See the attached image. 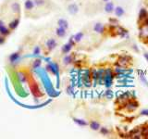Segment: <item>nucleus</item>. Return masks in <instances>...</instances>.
<instances>
[{
    "instance_id": "obj_18",
    "label": "nucleus",
    "mask_w": 148,
    "mask_h": 139,
    "mask_svg": "<svg viewBox=\"0 0 148 139\" xmlns=\"http://www.w3.org/2000/svg\"><path fill=\"white\" fill-rule=\"evenodd\" d=\"M94 30L96 32H98V34H101V32H103V31H104V26H103V24H101V23H96L94 27Z\"/></svg>"
},
{
    "instance_id": "obj_21",
    "label": "nucleus",
    "mask_w": 148,
    "mask_h": 139,
    "mask_svg": "<svg viewBox=\"0 0 148 139\" xmlns=\"http://www.w3.org/2000/svg\"><path fill=\"white\" fill-rule=\"evenodd\" d=\"M115 13H116V16L120 17L124 14V9L121 7H117L115 9Z\"/></svg>"
},
{
    "instance_id": "obj_20",
    "label": "nucleus",
    "mask_w": 148,
    "mask_h": 139,
    "mask_svg": "<svg viewBox=\"0 0 148 139\" xmlns=\"http://www.w3.org/2000/svg\"><path fill=\"white\" fill-rule=\"evenodd\" d=\"M90 127H91V129L96 131V130H98L100 128V124H99V122H95V120H92V122H90Z\"/></svg>"
},
{
    "instance_id": "obj_10",
    "label": "nucleus",
    "mask_w": 148,
    "mask_h": 139,
    "mask_svg": "<svg viewBox=\"0 0 148 139\" xmlns=\"http://www.w3.org/2000/svg\"><path fill=\"white\" fill-rule=\"evenodd\" d=\"M18 23H20V19H17V18H15L14 20H12L10 22L8 23V27H9V29L11 30V32H13L14 30L16 29V28L18 27Z\"/></svg>"
},
{
    "instance_id": "obj_6",
    "label": "nucleus",
    "mask_w": 148,
    "mask_h": 139,
    "mask_svg": "<svg viewBox=\"0 0 148 139\" xmlns=\"http://www.w3.org/2000/svg\"><path fill=\"white\" fill-rule=\"evenodd\" d=\"M104 82L106 83V87H109L112 83V80H113V74L111 72L110 70H106V71L104 72Z\"/></svg>"
},
{
    "instance_id": "obj_3",
    "label": "nucleus",
    "mask_w": 148,
    "mask_h": 139,
    "mask_svg": "<svg viewBox=\"0 0 148 139\" xmlns=\"http://www.w3.org/2000/svg\"><path fill=\"white\" fill-rule=\"evenodd\" d=\"M10 34H11V30L9 29L8 25L6 24V22L2 19H0V35L8 37Z\"/></svg>"
},
{
    "instance_id": "obj_30",
    "label": "nucleus",
    "mask_w": 148,
    "mask_h": 139,
    "mask_svg": "<svg viewBox=\"0 0 148 139\" xmlns=\"http://www.w3.org/2000/svg\"><path fill=\"white\" fill-rule=\"evenodd\" d=\"M104 1H108V0H104Z\"/></svg>"
},
{
    "instance_id": "obj_22",
    "label": "nucleus",
    "mask_w": 148,
    "mask_h": 139,
    "mask_svg": "<svg viewBox=\"0 0 148 139\" xmlns=\"http://www.w3.org/2000/svg\"><path fill=\"white\" fill-rule=\"evenodd\" d=\"M41 51H42V47H41V45H35L34 47V50H32V54L34 55H39L41 53Z\"/></svg>"
},
{
    "instance_id": "obj_28",
    "label": "nucleus",
    "mask_w": 148,
    "mask_h": 139,
    "mask_svg": "<svg viewBox=\"0 0 148 139\" xmlns=\"http://www.w3.org/2000/svg\"><path fill=\"white\" fill-rule=\"evenodd\" d=\"M143 26H147L148 27V16H147V18L145 19V20L143 21Z\"/></svg>"
},
{
    "instance_id": "obj_27",
    "label": "nucleus",
    "mask_w": 148,
    "mask_h": 139,
    "mask_svg": "<svg viewBox=\"0 0 148 139\" xmlns=\"http://www.w3.org/2000/svg\"><path fill=\"white\" fill-rule=\"evenodd\" d=\"M141 115H145V116H148V109L143 110L142 112H141Z\"/></svg>"
},
{
    "instance_id": "obj_16",
    "label": "nucleus",
    "mask_w": 148,
    "mask_h": 139,
    "mask_svg": "<svg viewBox=\"0 0 148 139\" xmlns=\"http://www.w3.org/2000/svg\"><path fill=\"white\" fill-rule=\"evenodd\" d=\"M34 1L35 3L36 8H43L46 5V0H34Z\"/></svg>"
},
{
    "instance_id": "obj_24",
    "label": "nucleus",
    "mask_w": 148,
    "mask_h": 139,
    "mask_svg": "<svg viewBox=\"0 0 148 139\" xmlns=\"http://www.w3.org/2000/svg\"><path fill=\"white\" fill-rule=\"evenodd\" d=\"M100 132H101V133H103V134H108V130L106 129V128H101V130H100Z\"/></svg>"
},
{
    "instance_id": "obj_1",
    "label": "nucleus",
    "mask_w": 148,
    "mask_h": 139,
    "mask_svg": "<svg viewBox=\"0 0 148 139\" xmlns=\"http://www.w3.org/2000/svg\"><path fill=\"white\" fill-rule=\"evenodd\" d=\"M35 3L34 0H25L24 2V10L27 16L32 15L34 11L35 10Z\"/></svg>"
},
{
    "instance_id": "obj_13",
    "label": "nucleus",
    "mask_w": 148,
    "mask_h": 139,
    "mask_svg": "<svg viewBox=\"0 0 148 139\" xmlns=\"http://www.w3.org/2000/svg\"><path fill=\"white\" fill-rule=\"evenodd\" d=\"M73 122L76 124H78L79 126H87L88 123L86 120H82V119H78V118H73Z\"/></svg>"
},
{
    "instance_id": "obj_26",
    "label": "nucleus",
    "mask_w": 148,
    "mask_h": 139,
    "mask_svg": "<svg viewBox=\"0 0 148 139\" xmlns=\"http://www.w3.org/2000/svg\"><path fill=\"white\" fill-rule=\"evenodd\" d=\"M140 78H141V80L143 81V83H145V85H146L148 86V82L146 81V79H145V77H143V74H141Z\"/></svg>"
},
{
    "instance_id": "obj_12",
    "label": "nucleus",
    "mask_w": 148,
    "mask_h": 139,
    "mask_svg": "<svg viewBox=\"0 0 148 139\" xmlns=\"http://www.w3.org/2000/svg\"><path fill=\"white\" fill-rule=\"evenodd\" d=\"M58 25L59 27H62L64 28V29H68L69 28V22L67 20H65V19H59V20L58 21Z\"/></svg>"
},
{
    "instance_id": "obj_5",
    "label": "nucleus",
    "mask_w": 148,
    "mask_h": 139,
    "mask_svg": "<svg viewBox=\"0 0 148 139\" xmlns=\"http://www.w3.org/2000/svg\"><path fill=\"white\" fill-rule=\"evenodd\" d=\"M131 60L132 58L128 57V56H121V57L118 59V65L121 68H126L129 66L130 63L132 62Z\"/></svg>"
},
{
    "instance_id": "obj_29",
    "label": "nucleus",
    "mask_w": 148,
    "mask_h": 139,
    "mask_svg": "<svg viewBox=\"0 0 148 139\" xmlns=\"http://www.w3.org/2000/svg\"><path fill=\"white\" fill-rule=\"evenodd\" d=\"M143 56H145V58H146V60L148 61V53H145V55H143Z\"/></svg>"
},
{
    "instance_id": "obj_25",
    "label": "nucleus",
    "mask_w": 148,
    "mask_h": 139,
    "mask_svg": "<svg viewBox=\"0 0 148 139\" xmlns=\"http://www.w3.org/2000/svg\"><path fill=\"white\" fill-rule=\"evenodd\" d=\"M6 38H7V37L0 35V45H3L5 42H6Z\"/></svg>"
},
{
    "instance_id": "obj_19",
    "label": "nucleus",
    "mask_w": 148,
    "mask_h": 139,
    "mask_svg": "<svg viewBox=\"0 0 148 139\" xmlns=\"http://www.w3.org/2000/svg\"><path fill=\"white\" fill-rule=\"evenodd\" d=\"M82 37H83V32H78V34H76L75 35H74L72 39L75 43H78V42H80L82 39Z\"/></svg>"
},
{
    "instance_id": "obj_9",
    "label": "nucleus",
    "mask_w": 148,
    "mask_h": 139,
    "mask_svg": "<svg viewBox=\"0 0 148 139\" xmlns=\"http://www.w3.org/2000/svg\"><path fill=\"white\" fill-rule=\"evenodd\" d=\"M55 32H56V34H57V36L59 37V38H63V37L67 35V30L64 29L62 27H59V26L56 29Z\"/></svg>"
},
{
    "instance_id": "obj_4",
    "label": "nucleus",
    "mask_w": 148,
    "mask_h": 139,
    "mask_svg": "<svg viewBox=\"0 0 148 139\" xmlns=\"http://www.w3.org/2000/svg\"><path fill=\"white\" fill-rule=\"evenodd\" d=\"M21 58V51H16V52H14L8 56V62L11 65H14L20 61Z\"/></svg>"
},
{
    "instance_id": "obj_11",
    "label": "nucleus",
    "mask_w": 148,
    "mask_h": 139,
    "mask_svg": "<svg viewBox=\"0 0 148 139\" xmlns=\"http://www.w3.org/2000/svg\"><path fill=\"white\" fill-rule=\"evenodd\" d=\"M78 10H79V8H78V6L76 4H74V3H72V4H69V7H68V11L71 13V14H72V15H74V14H76L77 12H78Z\"/></svg>"
},
{
    "instance_id": "obj_15",
    "label": "nucleus",
    "mask_w": 148,
    "mask_h": 139,
    "mask_svg": "<svg viewBox=\"0 0 148 139\" xmlns=\"http://www.w3.org/2000/svg\"><path fill=\"white\" fill-rule=\"evenodd\" d=\"M72 60H73L72 55H66L64 57V58H63V62H64L65 65H69V64H71L72 62Z\"/></svg>"
},
{
    "instance_id": "obj_17",
    "label": "nucleus",
    "mask_w": 148,
    "mask_h": 139,
    "mask_svg": "<svg viewBox=\"0 0 148 139\" xmlns=\"http://www.w3.org/2000/svg\"><path fill=\"white\" fill-rule=\"evenodd\" d=\"M114 5L113 3H111V2H108V3H106V7H105V10L106 12H108V13H111L113 10H114Z\"/></svg>"
},
{
    "instance_id": "obj_23",
    "label": "nucleus",
    "mask_w": 148,
    "mask_h": 139,
    "mask_svg": "<svg viewBox=\"0 0 148 139\" xmlns=\"http://www.w3.org/2000/svg\"><path fill=\"white\" fill-rule=\"evenodd\" d=\"M18 79H20V81H21V83L26 82V81H27V74L24 73V72L18 73Z\"/></svg>"
},
{
    "instance_id": "obj_7",
    "label": "nucleus",
    "mask_w": 148,
    "mask_h": 139,
    "mask_svg": "<svg viewBox=\"0 0 148 139\" xmlns=\"http://www.w3.org/2000/svg\"><path fill=\"white\" fill-rule=\"evenodd\" d=\"M74 43H75V42H74V41H73V39L71 38V40H69V42H68L67 44H65V45L62 46V48H61V52H62L63 54H65V55L69 54V52H71V48L73 47Z\"/></svg>"
},
{
    "instance_id": "obj_2",
    "label": "nucleus",
    "mask_w": 148,
    "mask_h": 139,
    "mask_svg": "<svg viewBox=\"0 0 148 139\" xmlns=\"http://www.w3.org/2000/svg\"><path fill=\"white\" fill-rule=\"evenodd\" d=\"M57 45H58V41L56 38H53V37L48 38L45 43V47L48 53L51 52V51H53L56 47H57Z\"/></svg>"
},
{
    "instance_id": "obj_14",
    "label": "nucleus",
    "mask_w": 148,
    "mask_h": 139,
    "mask_svg": "<svg viewBox=\"0 0 148 139\" xmlns=\"http://www.w3.org/2000/svg\"><path fill=\"white\" fill-rule=\"evenodd\" d=\"M146 18H147V11H146V9L142 8L141 11H140V14H139V21H143Z\"/></svg>"
},
{
    "instance_id": "obj_8",
    "label": "nucleus",
    "mask_w": 148,
    "mask_h": 139,
    "mask_svg": "<svg viewBox=\"0 0 148 139\" xmlns=\"http://www.w3.org/2000/svg\"><path fill=\"white\" fill-rule=\"evenodd\" d=\"M138 103L136 101H128L126 104H125V109H127L128 111H133V110H135L137 108H138Z\"/></svg>"
}]
</instances>
